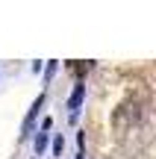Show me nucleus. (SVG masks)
Segmentation results:
<instances>
[{"instance_id":"nucleus-2","label":"nucleus","mask_w":156,"mask_h":159,"mask_svg":"<svg viewBox=\"0 0 156 159\" xmlns=\"http://www.w3.org/2000/svg\"><path fill=\"white\" fill-rule=\"evenodd\" d=\"M44 148H47V133H38V139H35V150L41 153Z\"/></svg>"},{"instance_id":"nucleus-3","label":"nucleus","mask_w":156,"mask_h":159,"mask_svg":"<svg viewBox=\"0 0 156 159\" xmlns=\"http://www.w3.org/2000/svg\"><path fill=\"white\" fill-rule=\"evenodd\" d=\"M77 159H86V156H77Z\"/></svg>"},{"instance_id":"nucleus-1","label":"nucleus","mask_w":156,"mask_h":159,"mask_svg":"<svg viewBox=\"0 0 156 159\" xmlns=\"http://www.w3.org/2000/svg\"><path fill=\"white\" fill-rule=\"evenodd\" d=\"M82 94H86V83L82 80H77V85H74V94H71V100H68V106H71V115L77 118V109H80V103H82Z\"/></svg>"}]
</instances>
